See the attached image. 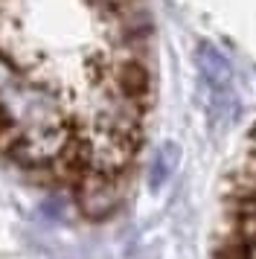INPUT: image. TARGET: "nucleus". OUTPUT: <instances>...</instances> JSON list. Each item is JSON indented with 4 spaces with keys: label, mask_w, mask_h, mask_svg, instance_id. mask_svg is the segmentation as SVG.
Masks as SVG:
<instances>
[{
    "label": "nucleus",
    "mask_w": 256,
    "mask_h": 259,
    "mask_svg": "<svg viewBox=\"0 0 256 259\" xmlns=\"http://www.w3.org/2000/svg\"><path fill=\"white\" fill-rule=\"evenodd\" d=\"M151 105L146 0H0V154L81 215L122 204Z\"/></svg>",
    "instance_id": "f257e3e1"
}]
</instances>
